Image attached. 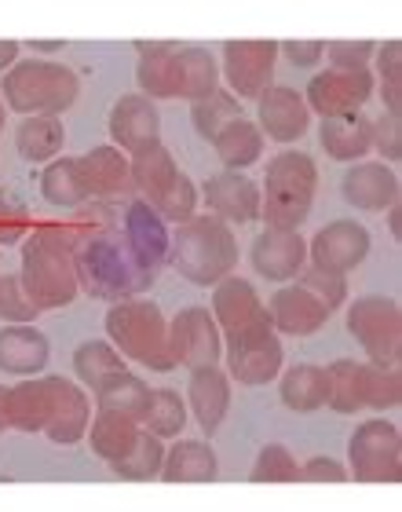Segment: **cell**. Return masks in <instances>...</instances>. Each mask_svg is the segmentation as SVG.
I'll list each match as a JSON object with an SVG mask.
<instances>
[{"mask_svg": "<svg viewBox=\"0 0 402 512\" xmlns=\"http://www.w3.org/2000/svg\"><path fill=\"white\" fill-rule=\"evenodd\" d=\"M293 282L304 286L315 300H322L329 311H340L344 304H348V278L344 275H333V271H322V267L307 264Z\"/></svg>", "mask_w": 402, "mask_h": 512, "instance_id": "cell-44", "label": "cell"}, {"mask_svg": "<svg viewBox=\"0 0 402 512\" xmlns=\"http://www.w3.org/2000/svg\"><path fill=\"white\" fill-rule=\"evenodd\" d=\"M220 85L231 92L238 103L242 99H260L275 81L278 41H223L220 48Z\"/></svg>", "mask_w": 402, "mask_h": 512, "instance_id": "cell-11", "label": "cell"}, {"mask_svg": "<svg viewBox=\"0 0 402 512\" xmlns=\"http://www.w3.org/2000/svg\"><path fill=\"white\" fill-rule=\"evenodd\" d=\"M128 359L117 352L110 341H81L74 352V374L77 384L85 392L96 395L99 388H106L110 381H117L121 374H128Z\"/></svg>", "mask_w": 402, "mask_h": 512, "instance_id": "cell-35", "label": "cell"}, {"mask_svg": "<svg viewBox=\"0 0 402 512\" xmlns=\"http://www.w3.org/2000/svg\"><path fill=\"white\" fill-rule=\"evenodd\" d=\"M373 63H377L373 66V77L381 81L384 114H399L402 118V41L399 37L377 44Z\"/></svg>", "mask_w": 402, "mask_h": 512, "instance_id": "cell-41", "label": "cell"}, {"mask_svg": "<svg viewBox=\"0 0 402 512\" xmlns=\"http://www.w3.org/2000/svg\"><path fill=\"white\" fill-rule=\"evenodd\" d=\"M169 352L172 363L183 370H198V366H220L223 359V333L212 319L209 308L191 304V308L176 311L169 319Z\"/></svg>", "mask_w": 402, "mask_h": 512, "instance_id": "cell-12", "label": "cell"}, {"mask_svg": "<svg viewBox=\"0 0 402 512\" xmlns=\"http://www.w3.org/2000/svg\"><path fill=\"white\" fill-rule=\"evenodd\" d=\"M340 194L359 213H384L388 205L402 202L399 172L392 165H384V161H359V165H351L344 172Z\"/></svg>", "mask_w": 402, "mask_h": 512, "instance_id": "cell-20", "label": "cell"}, {"mask_svg": "<svg viewBox=\"0 0 402 512\" xmlns=\"http://www.w3.org/2000/svg\"><path fill=\"white\" fill-rule=\"evenodd\" d=\"M348 333L362 344L370 363H402V308L395 297H377V293L355 297L348 308Z\"/></svg>", "mask_w": 402, "mask_h": 512, "instance_id": "cell-9", "label": "cell"}, {"mask_svg": "<svg viewBox=\"0 0 402 512\" xmlns=\"http://www.w3.org/2000/svg\"><path fill=\"white\" fill-rule=\"evenodd\" d=\"M318 143L333 161H359L370 154V114L351 110L340 118H322L318 125Z\"/></svg>", "mask_w": 402, "mask_h": 512, "instance_id": "cell-30", "label": "cell"}, {"mask_svg": "<svg viewBox=\"0 0 402 512\" xmlns=\"http://www.w3.org/2000/svg\"><path fill=\"white\" fill-rule=\"evenodd\" d=\"M44 311L26 297L19 275H0V322H15V326H33Z\"/></svg>", "mask_w": 402, "mask_h": 512, "instance_id": "cell-43", "label": "cell"}, {"mask_svg": "<svg viewBox=\"0 0 402 512\" xmlns=\"http://www.w3.org/2000/svg\"><path fill=\"white\" fill-rule=\"evenodd\" d=\"M297 458L289 454L282 443H267L253 461V472L249 480L253 483H297Z\"/></svg>", "mask_w": 402, "mask_h": 512, "instance_id": "cell-45", "label": "cell"}, {"mask_svg": "<svg viewBox=\"0 0 402 512\" xmlns=\"http://www.w3.org/2000/svg\"><path fill=\"white\" fill-rule=\"evenodd\" d=\"M223 370L227 377L245 388H260V384H271L278 374H282V366H286V352H282V344L278 337H267L260 344H249V348H234V344H223Z\"/></svg>", "mask_w": 402, "mask_h": 512, "instance_id": "cell-27", "label": "cell"}, {"mask_svg": "<svg viewBox=\"0 0 402 512\" xmlns=\"http://www.w3.org/2000/svg\"><path fill=\"white\" fill-rule=\"evenodd\" d=\"M373 88H377L373 70H329L326 66L322 74H315L307 81L304 103L318 118H340V114L366 107Z\"/></svg>", "mask_w": 402, "mask_h": 512, "instance_id": "cell-13", "label": "cell"}, {"mask_svg": "<svg viewBox=\"0 0 402 512\" xmlns=\"http://www.w3.org/2000/svg\"><path fill=\"white\" fill-rule=\"evenodd\" d=\"M121 235H125V246L128 253L136 256V264L147 271V275L158 278L161 267H169V238H172V227L161 220L154 209H150L143 198H132L125 202V216H121V227H117Z\"/></svg>", "mask_w": 402, "mask_h": 512, "instance_id": "cell-15", "label": "cell"}, {"mask_svg": "<svg viewBox=\"0 0 402 512\" xmlns=\"http://www.w3.org/2000/svg\"><path fill=\"white\" fill-rule=\"evenodd\" d=\"M41 198L52 209H66L74 213L85 202H92L85 180H81V169H77V158H55L48 161V169L41 172Z\"/></svg>", "mask_w": 402, "mask_h": 512, "instance_id": "cell-37", "label": "cell"}, {"mask_svg": "<svg viewBox=\"0 0 402 512\" xmlns=\"http://www.w3.org/2000/svg\"><path fill=\"white\" fill-rule=\"evenodd\" d=\"M59 374H37V377H19L15 384H8V432H26V436H37L55 414V399H59Z\"/></svg>", "mask_w": 402, "mask_h": 512, "instance_id": "cell-16", "label": "cell"}, {"mask_svg": "<svg viewBox=\"0 0 402 512\" xmlns=\"http://www.w3.org/2000/svg\"><path fill=\"white\" fill-rule=\"evenodd\" d=\"M348 476L359 483H399L402 480V436L384 417L362 421L348 439Z\"/></svg>", "mask_w": 402, "mask_h": 512, "instance_id": "cell-10", "label": "cell"}, {"mask_svg": "<svg viewBox=\"0 0 402 512\" xmlns=\"http://www.w3.org/2000/svg\"><path fill=\"white\" fill-rule=\"evenodd\" d=\"M22 253V289L26 297L41 311H59L66 304H74L77 289V271H74V249L66 246L63 238H55L52 231H44L41 224L33 227V235L19 242Z\"/></svg>", "mask_w": 402, "mask_h": 512, "instance_id": "cell-5", "label": "cell"}, {"mask_svg": "<svg viewBox=\"0 0 402 512\" xmlns=\"http://www.w3.org/2000/svg\"><path fill=\"white\" fill-rule=\"evenodd\" d=\"M110 139L128 158L161 139V110L143 92H128L110 107Z\"/></svg>", "mask_w": 402, "mask_h": 512, "instance_id": "cell-19", "label": "cell"}, {"mask_svg": "<svg viewBox=\"0 0 402 512\" xmlns=\"http://www.w3.org/2000/svg\"><path fill=\"white\" fill-rule=\"evenodd\" d=\"M370 147L381 154L384 165L402 158V118L399 114H377L370 118Z\"/></svg>", "mask_w": 402, "mask_h": 512, "instance_id": "cell-46", "label": "cell"}, {"mask_svg": "<svg viewBox=\"0 0 402 512\" xmlns=\"http://www.w3.org/2000/svg\"><path fill=\"white\" fill-rule=\"evenodd\" d=\"M143 428L161 439H176L187 428V399L176 388H154L150 392V410L143 417Z\"/></svg>", "mask_w": 402, "mask_h": 512, "instance_id": "cell-40", "label": "cell"}, {"mask_svg": "<svg viewBox=\"0 0 402 512\" xmlns=\"http://www.w3.org/2000/svg\"><path fill=\"white\" fill-rule=\"evenodd\" d=\"M22 48H30V52H41V55H52V52H63V41H26Z\"/></svg>", "mask_w": 402, "mask_h": 512, "instance_id": "cell-55", "label": "cell"}, {"mask_svg": "<svg viewBox=\"0 0 402 512\" xmlns=\"http://www.w3.org/2000/svg\"><path fill=\"white\" fill-rule=\"evenodd\" d=\"M384 213H388V235H392L395 242H399V238H402V202L388 205Z\"/></svg>", "mask_w": 402, "mask_h": 512, "instance_id": "cell-54", "label": "cell"}, {"mask_svg": "<svg viewBox=\"0 0 402 512\" xmlns=\"http://www.w3.org/2000/svg\"><path fill=\"white\" fill-rule=\"evenodd\" d=\"M267 315H271V326L275 333H289V337H311L329 322L333 311L315 300L304 286H278L267 300Z\"/></svg>", "mask_w": 402, "mask_h": 512, "instance_id": "cell-24", "label": "cell"}, {"mask_svg": "<svg viewBox=\"0 0 402 512\" xmlns=\"http://www.w3.org/2000/svg\"><path fill=\"white\" fill-rule=\"evenodd\" d=\"M234 118H242V103H238L223 85L216 88L212 96L191 103V125L201 139H212L227 121H234Z\"/></svg>", "mask_w": 402, "mask_h": 512, "instance_id": "cell-42", "label": "cell"}, {"mask_svg": "<svg viewBox=\"0 0 402 512\" xmlns=\"http://www.w3.org/2000/svg\"><path fill=\"white\" fill-rule=\"evenodd\" d=\"M307 125H311V110H307L297 88L271 85L264 96L256 99V128H260L264 139L293 143V139L304 136Z\"/></svg>", "mask_w": 402, "mask_h": 512, "instance_id": "cell-21", "label": "cell"}, {"mask_svg": "<svg viewBox=\"0 0 402 512\" xmlns=\"http://www.w3.org/2000/svg\"><path fill=\"white\" fill-rule=\"evenodd\" d=\"M106 341L114 344L117 352L132 359V363L147 366L154 374H172L169 352V319L161 315V308L147 297H128L110 304L106 311Z\"/></svg>", "mask_w": 402, "mask_h": 512, "instance_id": "cell-4", "label": "cell"}, {"mask_svg": "<svg viewBox=\"0 0 402 512\" xmlns=\"http://www.w3.org/2000/svg\"><path fill=\"white\" fill-rule=\"evenodd\" d=\"M278 395L293 414H315L329 399V370L315 363L289 366L286 374H278Z\"/></svg>", "mask_w": 402, "mask_h": 512, "instance_id": "cell-31", "label": "cell"}, {"mask_svg": "<svg viewBox=\"0 0 402 512\" xmlns=\"http://www.w3.org/2000/svg\"><path fill=\"white\" fill-rule=\"evenodd\" d=\"M169 267L180 271L191 286L209 289L238 271V235L220 216L194 213L191 220L172 227L169 238Z\"/></svg>", "mask_w": 402, "mask_h": 512, "instance_id": "cell-2", "label": "cell"}, {"mask_svg": "<svg viewBox=\"0 0 402 512\" xmlns=\"http://www.w3.org/2000/svg\"><path fill=\"white\" fill-rule=\"evenodd\" d=\"M4 114H8V107H4V99H0V136H4Z\"/></svg>", "mask_w": 402, "mask_h": 512, "instance_id": "cell-57", "label": "cell"}, {"mask_svg": "<svg viewBox=\"0 0 402 512\" xmlns=\"http://www.w3.org/2000/svg\"><path fill=\"white\" fill-rule=\"evenodd\" d=\"M370 231L359 220H333L307 242V264L348 278L370 256Z\"/></svg>", "mask_w": 402, "mask_h": 512, "instance_id": "cell-14", "label": "cell"}, {"mask_svg": "<svg viewBox=\"0 0 402 512\" xmlns=\"http://www.w3.org/2000/svg\"><path fill=\"white\" fill-rule=\"evenodd\" d=\"M66 147V125L55 114H33L22 118L15 128V150L22 154V161L33 165H48V161L63 158Z\"/></svg>", "mask_w": 402, "mask_h": 512, "instance_id": "cell-32", "label": "cell"}, {"mask_svg": "<svg viewBox=\"0 0 402 512\" xmlns=\"http://www.w3.org/2000/svg\"><path fill=\"white\" fill-rule=\"evenodd\" d=\"M52 359V344L37 326H15L4 322L0 326V374L15 377H37Z\"/></svg>", "mask_w": 402, "mask_h": 512, "instance_id": "cell-26", "label": "cell"}, {"mask_svg": "<svg viewBox=\"0 0 402 512\" xmlns=\"http://www.w3.org/2000/svg\"><path fill=\"white\" fill-rule=\"evenodd\" d=\"M209 311L223 333V344L249 348V344H260V341H267V337H275L267 304L260 300L253 282H245V278H238V275H227L223 282L212 286Z\"/></svg>", "mask_w": 402, "mask_h": 512, "instance_id": "cell-8", "label": "cell"}, {"mask_svg": "<svg viewBox=\"0 0 402 512\" xmlns=\"http://www.w3.org/2000/svg\"><path fill=\"white\" fill-rule=\"evenodd\" d=\"M30 231V209L11 191L0 187V246H15Z\"/></svg>", "mask_w": 402, "mask_h": 512, "instance_id": "cell-47", "label": "cell"}, {"mask_svg": "<svg viewBox=\"0 0 402 512\" xmlns=\"http://www.w3.org/2000/svg\"><path fill=\"white\" fill-rule=\"evenodd\" d=\"M278 55L293 66H318L326 59V41H278Z\"/></svg>", "mask_w": 402, "mask_h": 512, "instance_id": "cell-51", "label": "cell"}, {"mask_svg": "<svg viewBox=\"0 0 402 512\" xmlns=\"http://www.w3.org/2000/svg\"><path fill=\"white\" fill-rule=\"evenodd\" d=\"M220 476V458L209 439H183L176 436L172 447H165L158 480L165 483H212Z\"/></svg>", "mask_w": 402, "mask_h": 512, "instance_id": "cell-28", "label": "cell"}, {"mask_svg": "<svg viewBox=\"0 0 402 512\" xmlns=\"http://www.w3.org/2000/svg\"><path fill=\"white\" fill-rule=\"evenodd\" d=\"M136 85L147 99H198L220 88V63L209 48H172L161 55H143L136 63Z\"/></svg>", "mask_w": 402, "mask_h": 512, "instance_id": "cell-3", "label": "cell"}, {"mask_svg": "<svg viewBox=\"0 0 402 512\" xmlns=\"http://www.w3.org/2000/svg\"><path fill=\"white\" fill-rule=\"evenodd\" d=\"M22 41H0V74H8L11 66L19 63Z\"/></svg>", "mask_w": 402, "mask_h": 512, "instance_id": "cell-52", "label": "cell"}, {"mask_svg": "<svg viewBox=\"0 0 402 512\" xmlns=\"http://www.w3.org/2000/svg\"><path fill=\"white\" fill-rule=\"evenodd\" d=\"M132 48L139 52V59L143 55H161V52H172V48H180L176 41H132Z\"/></svg>", "mask_w": 402, "mask_h": 512, "instance_id": "cell-53", "label": "cell"}, {"mask_svg": "<svg viewBox=\"0 0 402 512\" xmlns=\"http://www.w3.org/2000/svg\"><path fill=\"white\" fill-rule=\"evenodd\" d=\"M161 461H165V439L143 428L136 439V447L128 450L121 461H110V472L128 483H150V480H158Z\"/></svg>", "mask_w": 402, "mask_h": 512, "instance_id": "cell-38", "label": "cell"}, {"mask_svg": "<svg viewBox=\"0 0 402 512\" xmlns=\"http://www.w3.org/2000/svg\"><path fill=\"white\" fill-rule=\"evenodd\" d=\"M377 41H329L326 59L329 70H370Z\"/></svg>", "mask_w": 402, "mask_h": 512, "instance_id": "cell-48", "label": "cell"}, {"mask_svg": "<svg viewBox=\"0 0 402 512\" xmlns=\"http://www.w3.org/2000/svg\"><path fill=\"white\" fill-rule=\"evenodd\" d=\"M139 432H143V425H139V421H132V417H125V414H117V410H99V406H96V417L88 421L85 436H88V443H92V454L110 465V461H121L128 450L136 447Z\"/></svg>", "mask_w": 402, "mask_h": 512, "instance_id": "cell-34", "label": "cell"}, {"mask_svg": "<svg viewBox=\"0 0 402 512\" xmlns=\"http://www.w3.org/2000/svg\"><path fill=\"white\" fill-rule=\"evenodd\" d=\"M81 180H85L92 198H117V202H132L139 198L136 183H132V169H128V154L117 150L114 143L92 147L88 154L77 158Z\"/></svg>", "mask_w": 402, "mask_h": 512, "instance_id": "cell-22", "label": "cell"}, {"mask_svg": "<svg viewBox=\"0 0 402 512\" xmlns=\"http://www.w3.org/2000/svg\"><path fill=\"white\" fill-rule=\"evenodd\" d=\"M150 388L143 377L136 374H121L117 381H110L106 388H99L96 392V406L99 410H117V414L132 417V421H139L143 425V417H147L150 410Z\"/></svg>", "mask_w": 402, "mask_h": 512, "instance_id": "cell-39", "label": "cell"}, {"mask_svg": "<svg viewBox=\"0 0 402 512\" xmlns=\"http://www.w3.org/2000/svg\"><path fill=\"white\" fill-rule=\"evenodd\" d=\"M121 216H125V202H117V198H92L81 209H74V224H85L92 231H110V227H121Z\"/></svg>", "mask_w": 402, "mask_h": 512, "instance_id": "cell-49", "label": "cell"}, {"mask_svg": "<svg viewBox=\"0 0 402 512\" xmlns=\"http://www.w3.org/2000/svg\"><path fill=\"white\" fill-rule=\"evenodd\" d=\"M351 384H355V403L359 410H395L402 403V377L399 366H377V363H355L351 370Z\"/></svg>", "mask_w": 402, "mask_h": 512, "instance_id": "cell-36", "label": "cell"}, {"mask_svg": "<svg viewBox=\"0 0 402 512\" xmlns=\"http://www.w3.org/2000/svg\"><path fill=\"white\" fill-rule=\"evenodd\" d=\"M209 143H212V150H216V158H220L223 169H231V172H242L264 158V136H260L256 121H249V118L227 121Z\"/></svg>", "mask_w": 402, "mask_h": 512, "instance_id": "cell-33", "label": "cell"}, {"mask_svg": "<svg viewBox=\"0 0 402 512\" xmlns=\"http://www.w3.org/2000/svg\"><path fill=\"white\" fill-rule=\"evenodd\" d=\"M88 421H92V395L74 377H63L59 399H55V414L48 421V428H44V436L59 443V447H74V443L85 439Z\"/></svg>", "mask_w": 402, "mask_h": 512, "instance_id": "cell-29", "label": "cell"}, {"mask_svg": "<svg viewBox=\"0 0 402 512\" xmlns=\"http://www.w3.org/2000/svg\"><path fill=\"white\" fill-rule=\"evenodd\" d=\"M74 271L77 289L92 300H103V304L143 297L158 282L136 264V256L128 253L125 235L117 227H110V231H92L88 227L81 242L74 246Z\"/></svg>", "mask_w": 402, "mask_h": 512, "instance_id": "cell-1", "label": "cell"}, {"mask_svg": "<svg viewBox=\"0 0 402 512\" xmlns=\"http://www.w3.org/2000/svg\"><path fill=\"white\" fill-rule=\"evenodd\" d=\"M348 469L333 458H311L297 469V483H348Z\"/></svg>", "mask_w": 402, "mask_h": 512, "instance_id": "cell-50", "label": "cell"}, {"mask_svg": "<svg viewBox=\"0 0 402 512\" xmlns=\"http://www.w3.org/2000/svg\"><path fill=\"white\" fill-rule=\"evenodd\" d=\"M231 377L223 366H198L191 370L187 381V414H194L198 428L205 432V439H212V432H220L223 417L231 410Z\"/></svg>", "mask_w": 402, "mask_h": 512, "instance_id": "cell-23", "label": "cell"}, {"mask_svg": "<svg viewBox=\"0 0 402 512\" xmlns=\"http://www.w3.org/2000/svg\"><path fill=\"white\" fill-rule=\"evenodd\" d=\"M201 198L209 205L212 216H220L223 224L245 227L260 220V183L249 180L245 172L220 169L201 183Z\"/></svg>", "mask_w": 402, "mask_h": 512, "instance_id": "cell-17", "label": "cell"}, {"mask_svg": "<svg viewBox=\"0 0 402 512\" xmlns=\"http://www.w3.org/2000/svg\"><path fill=\"white\" fill-rule=\"evenodd\" d=\"M249 264L260 278L286 286L307 267V242L300 231H286V227H267L264 235H256L253 249H249Z\"/></svg>", "mask_w": 402, "mask_h": 512, "instance_id": "cell-18", "label": "cell"}, {"mask_svg": "<svg viewBox=\"0 0 402 512\" xmlns=\"http://www.w3.org/2000/svg\"><path fill=\"white\" fill-rule=\"evenodd\" d=\"M81 96V77L70 66L55 59H26L15 63L0 81V99L4 107L33 118V114H55L63 118Z\"/></svg>", "mask_w": 402, "mask_h": 512, "instance_id": "cell-7", "label": "cell"}, {"mask_svg": "<svg viewBox=\"0 0 402 512\" xmlns=\"http://www.w3.org/2000/svg\"><path fill=\"white\" fill-rule=\"evenodd\" d=\"M128 169H132V183H136V194L150 209H158L165 198H169L176 187H180L183 172L172 158V150L165 143H150L147 150H139L128 158Z\"/></svg>", "mask_w": 402, "mask_h": 512, "instance_id": "cell-25", "label": "cell"}, {"mask_svg": "<svg viewBox=\"0 0 402 512\" xmlns=\"http://www.w3.org/2000/svg\"><path fill=\"white\" fill-rule=\"evenodd\" d=\"M4 406H8V384H0V436L8 432V414H4Z\"/></svg>", "mask_w": 402, "mask_h": 512, "instance_id": "cell-56", "label": "cell"}, {"mask_svg": "<svg viewBox=\"0 0 402 512\" xmlns=\"http://www.w3.org/2000/svg\"><path fill=\"white\" fill-rule=\"evenodd\" d=\"M318 194V165L304 150H282L267 161V176L260 187V220L267 227L300 231Z\"/></svg>", "mask_w": 402, "mask_h": 512, "instance_id": "cell-6", "label": "cell"}]
</instances>
